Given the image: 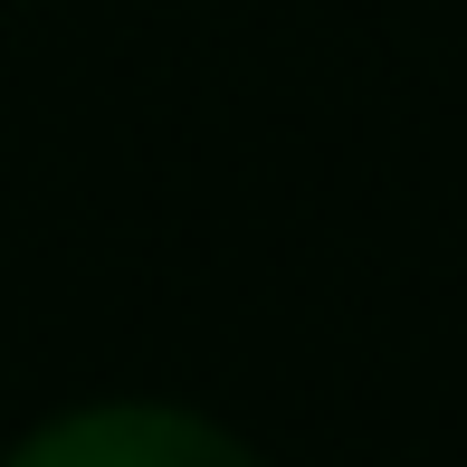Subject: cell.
<instances>
[{
    "label": "cell",
    "mask_w": 467,
    "mask_h": 467,
    "mask_svg": "<svg viewBox=\"0 0 467 467\" xmlns=\"http://www.w3.org/2000/svg\"><path fill=\"white\" fill-rule=\"evenodd\" d=\"M0 467H267V449L239 420L172 391H87L38 410L0 449Z\"/></svg>",
    "instance_id": "obj_1"
}]
</instances>
